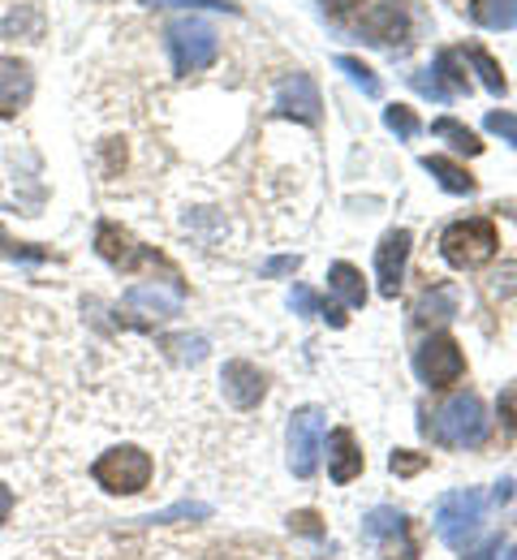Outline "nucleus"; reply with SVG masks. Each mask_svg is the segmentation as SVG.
Listing matches in <instances>:
<instances>
[{
  "mask_svg": "<svg viewBox=\"0 0 517 560\" xmlns=\"http://www.w3.org/2000/svg\"><path fill=\"white\" fill-rule=\"evenodd\" d=\"M35 73L17 57H0V117H17L31 104Z\"/></svg>",
  "mask_w": 517,
  "mask_h": 560,
  "instance_id": "obj_13",
  "label": "nucleus"
},
{
  "mask_svg": "<svg viewBox=\"0 0 517 560\" xmlns=\"http://www.w3.org/2000/svg\"><path fill=\"white\" fill-rule=\"evenodd\" d=\"M509 495H514V483H509V479H501V483H496V491H492V500L501 504V500H509Z\"/></svg>",
  "mask_w": 517,
  "mask_h": 560,
  "instance_id": "obj_36",
  "label": "nucleus"
},
{
  "mask_svg": "<svg viewBox=\"0 0 517 560\" xmlns=\"http://www.w3.org/2000/svg\"><path fill=\"white\" fill-rule=\"evenodd\" d=\"M290 306H294L297 315H319V319H328L332 328H345V311H341L337 302H324V298L310 293L306 284H297L294 293H290Z\"/></svg>",
  "mask_w": 517,
  "mask_h": 560,
  "instance_id": "obj_18",
  "label": "nucleus"
},
{
  "mask_svg": "<svg viewBox=\"0 0 517 560\" xmlns=\"http://www.w3.org/2000/svg\"><path fill=\"white\" fill-rule=\"evenodd\" d=\"M328 431V415L319 406H306L290 419V470L297 479H310L319 466V444Z\"/></svg>",
  "mask_w": 517,
  "mask_h": 560,
  "instance_id": "obj_7",
  "label": "nucleus"
},
{
  "mask_svg": "<svg viewBox=\"0 0 517 560\" xmlns=\"http://www.w3.org/2000/svg\"><path fill=\"white\" fill-rule=\"evenodd\" d=\"M151 457L143 448H134V444H117V448H108L95 466H91V479L99 483L104 491H113V495H134V491H143L151 483Z\"/></svg>",
  "mask_w": 517,
  "mask_h": 560,
  "instance_id": "obj_3",
  "label": "nucleus"
},
{
  "mask_svg": "<svg viewBox=\"0 0 517 560\" xmlns=\"http://www.w3.org/2000/svg\"><path fill=\"white\" fill-rule=\"evenodd\" d=\"M328 475H332V483H354L363 475V448L350 427H337L328 435Z\"/></svg>",
  "mask_w": 517,
  "mask_h": 560,
  "instance_id": "obj_15",
  "label": "nucleus"
},
{
  "mask_svg": "<svg viewBox=\"0 0 517 560\" xmlns=\"http://www.w3.org/2000/svg\"><path fill=\"white\" fill-rule=\"evenodd\" d=\"M410 229H388L384 242L375 246V277H379V293L397 298L401 293V277H406V259H410Z\"/></svg>",
  "mask_w": 517,
  "mask_h": 560,
  "instance_id": "obj_10",
  "label": "nucleus"
},
{
  "mask_svg": "<svg viewBox=\"0 0 517 560\" xmlns=\"http://www.w3.org/2000/svg\"><path fill=\"white\" fill-rule=\"evenodd\" d=\"M410 82H414V91H419V95H427V100H453L440 82H436V73H432V70H419Z\"/></svg>",
  "mask_w": 517,
  "mask_h": 560,
  "instance_id": "obj_29",
  "label": "nucleus"
},
{
  "mask_svg": "<svg viewBox=\"0 0 517 560\" xmlns=\"http://www.w3.org/2000/svg\"><path fill=\"white\" fill-rule=\"evenodd\" d=\"M448 315H453V298H448V293L423 298V306H419V319H423V324H432V319H448Z\"/></svg>",
  "mask_w": 517,
  "mask_h": 560,
  "instance_id": "obj_28",
  "label": "nucleus"
},
{
  "mask_svg": "<svg viewBox=\"0 0 517 560\" xmlns=\"http://www.w3.org/2000/svg\"><path fill=\"white\" fill-rule=\"evenodd\" d=\"M328 284L332 293L345 302V306H363L367 302V284H363V272L354 264H332L328 268Z\"/></svg>",
  "mask_w": 517,
  "mask_h": 560,
  "instance_id": "obj_17",
  "label": "nucleus"
},
{
  "mask_svg": "<svg viewBox=\"0 0 517 560\" xmlns=\"http://www.w3.org/2000/svg\"><path fill=\"white\" fill-rule=\"evenodd\" d=\"M423 168L440 182L448 195H474V177L461 164H453L448 155H423Z\"/></svg>",
  "mask_w": 517,
  "mask_h": 560,
  "instance_id": "obj_16",
  "label": "nucleus"
},
{
  "mask_svg": "<svg viewBox=\"0 0 517 560\" xmlns=\"http://www.w3.org/2000/svg\"><path fill=\"white\" fill-rule=\"evenodd\" d=\"M363 39L375 44V48H406V39H410V13H406V4H397V0H384V4H375L363 13Z\"/></svg>",
  "mask_w": 517,
  "mask_h": 560,
  "instance_id": "obj_8",
  "label": "nucleus"
},
{
  "mask_svg": "<svg viewBox=\"0 0 517 560\" xmlns=\"http://www.w3.org/2000/svg\"><path fill=\"white\" fill-rule=\"evenodd\" d=\"M297 264H302L297 255H281V259H272V264H268V277H281V272H294Z\"/></svg>",
  "mask_w": 517,
  "mask_h": 560,
  "instance_id": "obj_33",
  "label": "nucleus"
},
{
  "mask_svg": "<svg viewBox=\"0 0 517 560\" xmlns=\"http://www.w3.org/2000/svg\"><path fill=\"white\" fill-rule=\"evenodd\" d=\"M337 70L350 73V82H354V86H363V95H371V100H379L384 82H379V78H375V70H371V66H363L359 57H337Z\"/></svg>",
  "mask_w": 517,
  "mask_h": 560,
  "instance_id": "obj_23",
  "label": "nucleus"
},
{
  "mask_svg": "<svg viewBox=\"0 0 517 560\" xmlns=\"http://www.w3.org/2000/svg\"><path fill=\"white\" fill-rule=\"evenodd\" d=\"M466 57H470V66L479 70V78H483V86H487L492 95H505V91H509V82H505V73H501V66H496V57H492L487 48H479V44H470V48H466Z\"/></svg>",
  "mask_w": 517,
  "mask_h": 560,
  "instance_id": "obj_21",
  "label": "nucleus"
},
{
  "mask_svg": "<svg viewBox=\"0 0 517 560\" xmlns=\"http://www.w3.org/2000/svg\"><path fill=\"white\" fill-rule=\"evenodd\" d=\"M483 526V495L474 488H461V491H448L440 495L436 504V535H440L448 548H466Z\"/></svg>",
  "mask_w": 517,
  "mask_h": 560,
  "instance_id": "obj_5",
  "label": "nucleus"
},
{
  "mask_svg": "<svg viewBox=\"0 0 517 560\" xmlns=\"http://www.w3.org/2000/svg\"><path fill=\"white\" fill-rule=\"evenodd\" d=\"M224 397L237 406V410H255L259 401H263V393H268V384H263V371L259 366H250V362H224Z\"/></svg>",
  "mask_w": 517,
  "mask_h": 560,
  "instance_id": "obj_12",
  "label": "nucleus"
},
{
  "mask_svg": "<svg viewBox=\"0 0 517 560\" xmlns=\"http://www.w3.org/2000/svg\"><path fill=\"white\" fill-rule=\"evenodd\" d=\"M432 135H436V139H448L457 151H466V155H479V151H483V142L474 139V130H466V126L453 121V117H440V121L432 126Z\"/></svg>",
  "mask_w": 517,
  "mask_h": 560,
  "instance_id": "obj_22",
  "label": "nucleus"
},
{
  "mask_svg": "<svg viewBox=\"0 0 517 560\" xmlns=\"http://www.w3.org/2000/svg\"><path fill=\"white\" fill-rule=\"evenodd\" d=\"M496 552H501V539H487V544H483V548H479V552H474L470 560H492Z\"/></svg>",
  "mask_w": 517,
  "mask_h": 560,
  "instance_id": "obj_35",
  "label": "nucleus"
},
{
  "mask_svg": "<svg viewBox=\"0 0 517 560\" xmlns=\"http://www.w3.org/2000/svg\"><path fill=\"white\" fill-rule=\"evenodd\" d=\"M509 560H517V544H514V552H509Z\"/></svg>",
  "mask_w": 517,
  "mask_h": 560,
  "instance_id": "obj_37",
  "label": "nucleus"
},
{
  "mask_svg": "<svg viewBox=\"0 0 517 560\" xmlns=\"http://www.w3.org/2000/svg\"><path fill=\"white\" fill-rule=\"evenodd\" d=\"M319 4H324V13H328V18H350L363 0H319Z\"/></svg>",
  "mask_w": 517,
  "mask_h": 560,
  "instance_id": "obj_32",
  "label": "nucleus"
},
{
  "mask_svg": "<svg viewBox=\"0 0 517 560\" xmlns=\"http://www.w3.org/2000/svg\"><path fill=\"white\" fill-rule=\"evenodd\" d=\"M148 4H181V9H216V13H237L233 0H148Z\"/></svg>",
  "mask_w": 517,
  "mask_h": 560,
  "instance_id": "obj_30",
  "label": "nucleus"
},
{
  "mask_svg": "<svg viewBox=\"0 0 517 560\" xmlns=\"http://www.w3.org/2000/svg\"><path fill=\"white\" fill-rule=\"evenodd\" d=\"M277 113L281 117H294V121H306V126H319L324 100H319V86H315L310 73H290L277 86Z\"/></svg>",
  "mask_w": 517,
  "mask_h": 560,
  "instance_id": "obj_9",
  "label": "nucleus"
},
{
  "mask_svg": "<svg viewBox=\"0 0 517 560\" xmlns=\"http://www.w3.org/2000/svg\"><path fill=\"white\" fill-rule=\"evenodd\" d=\"M423 466H427V457H423V453H410V448H397V453L388 457V470H392V475H419Z\"/></svg>",
  "mask_w": 517,
  "mask_h": 560,
  "instance_id": "obj_26",
  "label": "nucleus"
},
{
  "mask_svg": "<svg viewBox=\"0 0 517 560\" xmlns=\"http://www.w3.org/2000/svg\"><path fill=\"white\" fill-rule=\"evenodd\" d=\"M9 513H13V491L0 483V526L9 522Z\"/></svg>",
  "mask_w": 517,
  "mask_h": 560,
  "instance_id": "obj_34",
  "label": "nucleus"
},
{
  "mask_svg": "<svg viewBox=\"0 0 517 560\" xmlns=\"http://www.w3.org/2000/svg\"><path fill=\"white\" fill-rule=\"evenodd\" d=\"M483 126H487L492 135H501V139L517 151V117L514 113H487V121H483Z\"/></svg>",
  "mask_w": 517,
  "mask_h": 560,
  "instance_id": "obj_27",
  "label": "nucleus"
},
{
  "mask_svg": "<svg viewBox=\"0 0 517 560\" xmlns=\"http://www.w3.org/2000/svg\"><path fill=\"white\" fill-rule=\"evenodd\" d=\"M501 422L517 435V380L501 393Z\"/></svg>",
  "mask_w": 517,
  "mask_h": 560,
  "instance_id": "obj_31",
  "label": "nucleus"
},
{
  "mask_svg": "<svg viewBox=\"0 0 517 560\" xmlns=\"http://www.w3.org/2000/svg\"><path fill=\"white\" fill-rule=\"evenodd\" d=\"M401 526H410V522H406V513H397V509H375L367 522H363L367 539H388V535H397Z\"/></svg>",
  "mask_w": 517,
  "mask_h": 560,
  "instance_id": "obj_25",
  "label": "nucleus"
},
{
  "mask_svg": "<svg viewBox=\"0 0 517 560\" xmlns=\"http://www.w3.org/2000/svg\"><path fill=\"white\" fill-rule=\"evenodd\" d=\"M501 237H496V224L492 220H457L440 233V255L453 268H483L492 264Z\"/></svg>",
  "mask_w": 517,
  "mask_h": 560,
  "instance_id": "obj_2",
  "label": "nucleus"
},
{
  "mask_svg": "<svg viewBox=\"0 0 517 560\" xmlns=\"http://www.w3.org/2000/svg\"><path fill=\"white\" fill-rule=\"evenodd\" d=\"M432 73H436V82H440L448 95H470V78L461 70V57L457 52H440Z\"/></svg>",
  "mask_w": 517,
  "mask_h": 560,
  "instance_id": "obj_20",
  "label": "nucleus"
},
{
  "mask_svg": "<svg viewBox=\"0 0 517 560\" xmlns=\"http://www.w3.org/2000/svg\"><path fill=\"white\" fill-rule=\"evenodd\" d=\"M168 52H173V70L177 73H199L208 66H216L221 57V39L208 22L199 18H177L168 26Z\"/></svg>",
  "mask_w": 517,
  "mask_h": 560,
  "instance_id": "obj_4",
  "label": "nucleus"
},
{
  "mask_svg": "<svg viewBox=\"0 0 517 560\" xmlns=\"http://www.w3.org/2000/svg\"><path fill=\"white\" fill-rule=\"evenodd\" d=\"M384 126H388L397 139H414V135L423 130V121H419L414 108H406V104H388V108H384Z\"/></svg>",
  "mask_w": 517,
  "mask_h": 560,
  "instance_id": "obj_24",
  "label": "nucleus"
},
{
  "mask_svg": "<svg viewBox=\"0 0 517 560\" xmlns=\"http://www.w3.org/2000/svg\"><path fill=\"white\" fill-rule=\"evenodd\" d=\"M126 306H130L134 315H148V319H173V315L181 311V284H173V289H164L160 280L134 284V289L126 293Z\"/></svg>",
  "mask_w": 517,
  "mask_h": 560,
  "instance_id": "obj_14",
  "label": "nucleus"
},
{
  "mask_svg": "<svg viewBox=\"0 0 517 560\" xmlns=\"http://www.w3.org/2000/svg\"><path fill=\"white\" fill-rule=\"evenodd\" d=\"M423 431L444 448H474L487 440V410L474 393H457L432 415V422H423Z\"/></svg>",
  "mask_w": 517,
  "mask_h": 560,
  "instance_id": "obj_1",
  "label": "nucleus"
},
{
  "mask_svg": "<svg viewBox=\"0 0 517 560\" xmlns=\"http://www.w3.org/2000/svg\"><path fill=\"white\" fill-rule=\"evenodd\" d=\"M470 13L487 31H514L517 26V0H474Z\"/></svg>",
  "mask_w": 517,
  "mask_h": 560,
  "instance_id": "obj_19",
  "label": "nucleus"
},
{
  "mask_svg": "<svg viewBox=\"0 0 517 560\" xmlns=\"http://www.w3.org/2000/svg\"><path fill=\"white\" fill-rule=\"evenodd\" d=\"M414 371L423 375L427 388H453L466 375V358L457 350V341L448 332H432L419 353H414Z\"/></svg>",
  "mask_w": 517,
  "mask_h": 560,
  "instance_id": "obj_6",
  "label": "nucleus"
},
{
  "mask_svg": "<svg viewBox=\"0 0 517 560\" xmlns=\"http://www.w3.org/2000/svg\"><path fill=\"white\" fill-rule=\"evenodd\" d=\"M95 250H99L113 268H126V272H134V268H143V264H160V255L143 250L121 224H99V233H95Z\"/></svg>",
  "mask_w": 517,
  "mask_h": 560,
  "instance_id": "obj_11",
  "label": "nucleus"
}]
</instances>
